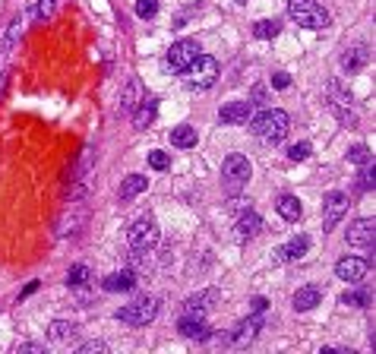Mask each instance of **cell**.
Returning a JSON list of instances; mask_svg holds the SVG:
<instances>
[{
	"label": "cell",
	"instance_id": "cell-31",
	"mask_svg": "<svg viewBox=\"0 0 376 354\" xmlns=\"http://www.w3.org/2000/svg\"><path fill=\"white\" fill-rule=\"evenodd\" d=\"M149 165L155 168V171H165V168L171 165V155L168 152H149Z\"/></svg>",
	"mask_w": 376,
	"mask_h": 354
},
{
	"label": "cell",
	"instance_id": "cell-21",
	"mask_svg": "<svg viewBox=\"0 0 376 354\" xmlns=\"http://www.w3.org/2000/svg\"><path fill=\"white\" fill-rule=\"evenodd\" d=\"M136 285V275H133V272H114V275H108L105 282H101V288H105V291H130V288Z\"/></svg>",
	"mask_w": 376,
	"mask_h": 354
},
{
	"label": "cell",
	"instance_id": "cell-23",
	"mask_svg": "<svg viewBox=\"0 0 376 354\" xmlns=\"http://www.w3.org/2000/svg\"><path fill=\"white\" fill-rule=\"evenodd\" d=\"M278 32H282V22H278V19H260V22L253 26V35H256V39H275Z\"/></svg>",
	"mask_w": 376,
	"mask_h": 354
},
{
	"label": "cell",
	"instance_id": "cell-22",
	"mask_svg": "<svg viewBox=\"0 0 376 354\" xmlns=\"http://www.w3.org/2000/svg\"><path fill=\"white\" fill-rule=\"evenodd\" d=\"M171 146H177V149H193L196 146V127H190V123L174 127L171 130Z\"/></svg>",
	"mask_w": 376,
	"mask_h": 354
},
{
	"label": "cell",
	"instance_id": "cell-33",
	"mask_svg": "<svg viewBox=\"0 0 376 354\" xmlns=\"http://www.w3.org/2000/svg\"><path fill=\"white\" fill-rule=\"evenodd\" d=\"M105 351H108L105 342H86V345H79V354H105Z\"/></svg>",
	"mask_w": 376,
	"mask_h": 354
},
{
	"label": "cell",
	"instance_id": "cell-4",
	"mask_svg": "<svg viewBox=\"0 0 376 354\" xmlns=\"http://www.w3.org/2000/svg\"><path fill=\"white\" fill-rule=\"evenodd\" d=\"M183 76H187V83L193 86V88L215 86V79H218V61H215V57H209V54H196L193 61L187 64Z\"/></svg>",
	"mask_w": 376,
	"mask_h": 354
},
{
	"label": "cell",
	"instance_id": "cell-8",
	"mask_svg": "<svg viewBox=\"0 0 376 354\" xmlns=\"http://www.w3.org/2000/svg\"><path fill=\"white\" fill-rule=\"evenodd\" d=\"M345 212H348V193H342V190H329L326 199H322V225H326V231L338 225V218H342Z\"/></svg>",
	"mask_w": 376,
	"mask_h": 354
},
{
	"label": "cell",
	"instance_id": "cell-11",
	"mask_svg": "<svg viewBox=\"0 0 376 354\" xmlns=\"http://www.w3.org/2000/svg\"><path fill=\"white\" fill-rule=\"evenodd\" d=\"M320 300H322V291H320V288L307 285V288H298V291H294L291 307L298 310V313H307V310H313L316 304H320Z\"/></svg>",
	"mask_w": 376,
	"mask_h": 354
},
{
	"label": "cell",
	"instance_id": "cell-15",
	"mask_svg": "<svg viewBox=\"0 0 376 354\" xmlns=\"http://www.w3.org/2000/svg\"><path fill=\"white\" fill-rule=\"evenodd\" d=\"M367 64H370V48H367V44H357V48L345 51V57H342V66H345L348 73L364 70Z\"/></svg>",
	"mask_w": 376,
	"mask_h": 354
},
{
	"label": "cell",
	"instance_id": "cell-28",
	"mask_svg": "<svg viewBox=\"0 0 376 354\" xmlns=\"http://www.w3.org/2000/svg\"><path fill=\"white\" fill-rule=\"evenodd\" d=\"M88 282V269L86 266H73L70 272H66V285H86Z\"/></svg>",
	"mask_w": 376,
	"mask_h": 354
},
{
	"label": "cell",
	"instance_id": "cell-17",
	"mask_svg": "<svg viewBox=\"0 0 376 354\" xmlns=\"http://www.w3.org/2000/svg\"><path fill=\"white\" fill-rule=\"evenodd\" d=\"M263 231V218L256 216V212H243V216L238 218V238H243V241H250V238H256V234Z\"/></svg>",
	"mask_w": 376,
	"mask_h": 354
},
{
	"label": "cell",
	"instance_id": "cell-1",
	"mask_svg": "<svg viewBox=\"0 0 376 354\" xmlns=\"http://www.w3.org/2000/svg\"><path fill=\"white\" fill-rule=\"evenodd\" d=\"M288 130H291V117L278 108L263 111V114H256L253 121H250V133H253L256 139H263V143H272V146L282 143L288 136Z\"/></svg>",
	"mask_w": 376,
	"mask_h": 354
},
{
	"label": "cell",
	"instance_id": "cell-20",
	"mask_svg": "<svg viewBox=\"0 0 376 354\" xmlns=\"http://www.w3.org/2000/svg\"><path fill=\"white\" fill-rule=\"evenodd\" d=\"M307 250H310V238L307 234H298V238H294L291 243H285L282 250H278V256H282V260H300V256H307Z\"/></svg>",
	"mask_w": 376,
	"mask_h": 354
},
{
	"label": "cell",
	"instance_id": "cell-34",
	"mask_svg": "<svg viewBox=\"0 0 376 354\" xmlns=\"http://www.w3.org/2000/svg\"><path fill=\"white\" fill-rule=\"evenodd\" d=\"M272 86H275V88H288V86H291V76H288V73H272Z\"/></svg>",
	"mask_w": 376,
	"mask_h": 354
},
{
	"label": "cell",
	"instance_id": "cell-32",
	"mask_svg": "<svg viewBox=\"0 0 376 354\" xmlns=\"http://www.w3.org/2000/svg\"><path fill=\"white\" fill-rule=\"evenodd\" d=\"M348 161H354V165H367V161H370V149H367V146H354L348 152Z\"/></svg>",
	"mask_w": 376,
	"mask_h": 354
},
{
	"label": "cell",
	"instance_id": "cell-2",
	"mask_svg": "<svg viewBox=\"0 0 376 354\" xmlns=\"http://www.w3.org/2000/svg\"><path fill=\"white\" fill-rule=\"evenodd\" d=\"M288 16L304 29H329V13L322 10L320 0H288Z\"/></svg>",
	"mask_w": 376,
	"mask_h": 354
},
{
	"label": "cell",
	"instance_id": "cell-29",
	"mask_svg": "<svg viewBox=\"0 0 376 354\" xmlns=\"http://www.w3.org/2000/svg\"><path fill=\"white\" fill-rule=\"evenodd\" d=\"M310 152H313V146H310V143H298V146L288 149V158H291V161H307Z\"/></svg>",
	"mask_w": 376,
	"mask_h": 354
},
{
	"label": "cell",
	"instance_id": "cell-27",
	"mask_svg": "<svg viewBox=\"0 0 376 354\" xmlns=\"http://www.w3.org/2000/svg\"><path fill=\"white\" fill-rule=\"evenodd\" d=\"M342 304L367 307V304H370V291H351V294H342Z\"/></svg>",
	"mask_w": 376,
	"mask_h": 354
},
{
	"label": "cell",
	"instance_id": "cell-14",
	"mask_svg": "<svg viewBox=\"0 0 376 354\" xmlns=\"http://www.w3.org/2000/svg\"><path fill=\"white\" fill-rule=\"evenodd\" d=\"M155 114H158V101L155 98H139V108L133 111V127L146 130L155 121Z\"/></svg>",
	"mask_w": 376,
	"mask_h": 354
},
{
	"label": "cell",
	"instance_id": "cell-37",
	"mask_svg": "<svg viewBox=\"0 0 376 354\" xmlns=\"http://www.w3.org/2000/svg\"><path fill=\"white\" fill-rule=\"evenodd\" d=\"M19 351H29V354H44L41 345H32V342H29V345H19Z\"/></svg>",
	"mask_w": 376,
	"mask_h": 354
},
{
	"label": "cell",
	"instance_id": "cell-36",
	"mask_svg": "<svg viewBox=\"0 0 376 354\" xmlns=\"http://www.w3.org/2000/svg\"><path fill=\"white\" fill-rule=\"evenodd\" d=\"M253 105H265V88L263 86L253 88Z\"/></svg>",
	"mask_w": 376,
	"mask_h": 354
},
{
	"label": "cell",
	"instance_id": "cell-10",
	"mask_svg": "<svg viewBox=\"0 0 376 354\" xmlns=\"http://www.w3.org/2000/svg\"><path fill=\"white\" fill-rule=\"evenodd\" d=\"M348 243L351 247H373V221L370 218H357L354 225L348 228Z\"/></svg>",
	"mask_w": 376,
	"mask_h": 354
},
{
	"label": "cell",
	"instance_id": "cell-24",
	"mask_svg": "<svg viewBox=\"0 0 376 354\" xmlns=\"http://www.w3.org/2000/svg\"><path fill=\"white\" fill-rule=\"evenodd\" d=\"M136 98H139V83L136 79H130L127 88H123V95H121V111H130L133 105H136Z\"/></svg>",
	"mask_w": 376,
	"mask_h": 354
},
{
	"label": "cell",
	"instance_id": "cell-6",
	"mask_svg": "<svg viewBox=\"0 0 376 354\" xmlns=\"http://www.w3.org/2000/svg\"><path fill=\"white\" fill-rule=\"evenodd\" d=\"M155 243H158V225H155V218L133 221V228H130V247L139 250V253H149Z\"/></svg>",
	"mask_w": 376,
	"mask_h": 354
},
{
	"label": "cell",
	"instance_id": "cell-38",
	"mask_svg": "<svg viewBox=\"0 0 376 354\" xmlns=\"http://www.w3.org/2000/svg\"><path fill=\"white\" fill-rule=\"evenodd\" d=\"M265 307H269V300L265 298H253V313H263Z\"/></svg>",
	"mask_w": 376,
	"mask_h": 354
},
{
	"label": "cell",
	"instance_id": "cell-30",
	"mask_svg": "<svg viewBox=\"0 0 376 354\" xmlns=\"http://www.w3.org/2000/svg\"><path fill=\"white\" fill-rule=\"evenodd\" d=\"M54 6H57V0H39V6H35V19H51L54 16Z\"/></svg>",
	"mask_w": 376,
	"mask_h": 354
},
{
	"label": "cell",
	"instance_id": "cell-26",
	"mask_svg": "<svg viewBox=\"0 0 376 354\" xmlns=\"http://www.w3.org/2000/svg\"><path fill=\"white\" fill-rule=\"evenodd\" d=\"M158 13V0H136V16L139 19H152Z\"/></svg>",
	"mask_w": 376,
	"mask_h": 354
},
{
	"label": "cell",
	"instance_id": "cell-12",
	"mask_svg": "<svg viewBox=\"0 0 376 354\" xmlns=\"http://www.w3.org/2000/svg\"><path fill=\"white\" fill-rule=\"evenodd\" d=\"M260 326H263L260 313L250 316V320H247V323H240V326H234V332H231V345H238V348L250 345V342L256 338V332H260Z\"/></svg>",
	"mask_w": 376,
	"mask_h": 354
},
{
	"label": "cell",
	"instance_id": "cell-18",
	"mask_svg": "<svg viewBox=\"0 0 376 354\" xmlns=\"http://www.w3.org/2000/svg\"><path fill=\"white\" fill-rule=\"evenodd\" d=\"M275 209H278V216H282L285 221H298V218H300V212H304V206H300V199H298V196L285 193V196H278Z\"/></svg>",
	"mask_w": 376,
	"mask_h": 354
},
{
	"label": "cell",
	"instance_id": "cell-39",
	"mask_svg": "<svg viewBox=\"0 0 376 354\" xmlns=\"http://www.w3.org/2000/svg\"><path fill=\"white\" fill-rule=\"evenodd\" d=\"M35 291H39V282H29L26 288H22V294H19V300H22V298H29V294H35Z\"/></svg>",
	"mask_w": 376,
	"mask_h": 354
},
{
	"label": "cell",
	"instance_id": "cell-13",
	"mask_svg": "<svg viewBox=\"0 0 376 354\" xmlns=\"http://www.w3.org/2000/svg\"><path fill=\"white\" fill-rule=\"evenodd\" d=\"M218 117H221V123H247L250 101H228V105L218 111Z\"/></svg>",
	"mask_w": 376,
	"mask_h": 354
},
{
	"label": "cell",
	"instance_id": "cell-3",
	"mask_svg": "<svg viewBox=\"0 0 376 354\" xmlns=\"http://www.w3.org/2000/svg\"><path fill=\"white\" fill-rule=\"evenodd\" d=\"M250 174H253V168H250L247 155H228L225 165H221V181H225V190L228 193H240L243 187H247Z\"/></svg>",
	"mask_w": 376,
	"mask_h": 354
},
{
	"label": "cell",
	"instance_id": "cell-9",
	"mask_svg": "<svg viewBox=\"0 0 376 354\" xmlns=\"http://www.w3.org/2000/svg\"><path fill=\"white\" fill-rule=\"evenodd\" d=\"M367 269H370V263L357 260V256H345V260L335 263V275L342 278V282H348V285H360V282H364Z\"/></svg>",
	"mask_w": 376,
	"mask_h": 354
},
{
	"label": "cell",
	"instance_id": "cell-7",
	"mask_svg": "<svg viewBox=\"0 0 376 354\" xmlns=\"http://www.w3.org/2000/svg\"><path fill=\"white\" fill-rule=\"evenodd\" d=\"M196 54H199V44H196L193 39H181V41H174L171 48H168L165 64L171 66L174 73H183V70H187V64L193 61Z\"/></svg>",
	"mask_w": 376,
	"mask_h": 354
},
{
	"label": "cell",
	"instance_id": "cell-5",
	"mask_svg": "<svg viewBox=\"0 0 376 354\" xmlns=\"http://www.w3.org/2000/svg\"><path fill=\"white\" fill-rule=\"evenodd\" d=\"M155 316H158V300L155 298H139V300H133V304H123L117 310V320L127 323V326H146Z\"/></svg>",
	"mask_w": 376,
	"mask_h": 354
},
{
	"label": "cell",
	"instance_id": "cell-40",
	"mask_svg": "<svg viewBox=\"0 0 376 354\" xmlns=\"http://www.w3.org/2000/svg\"><path fill=\"white\" fill-rule=\"evenodd\" d=\"M238 4H247V0H238Z\"/></svg>",
	"mask_w": 376,
	"mask_h": 354
},
{
	"label": "cell",
	"instance_id": "cell-16",
	"mask_svg": "<svg viewBox=\"0 0 376 354\" xmlns=\"http://www.w3.org/2000/svg\"><path fill=\"white\" fill-rule=\"evenodd\" d=\"M76 332H79V326H76V323L54 320V323H51V329H48V335H51V342H57V345H66V342H73V338H76Z\"/></svg>",
	"mask_w": 376,
	"mask_h": 354
},
{
	"label": "cell",
	"instance_id": "cell-25",
	"mask_svg": "<svg viewBox=\"0 0 376 354\" xmlns=\"http://www.w3.org/2000/svg\"><path fill=\"white\" fill-rule=\"evenodd\" d=\"M373 165L367 161V165H360V174H357V190L360 193H367V190H373Z\"/></svg>",
	"mask_w": 376,
	"mask_h": 354
},
{
	"label": "cell",
	"instance_id": "cell-19",
	"mask_svg": "<svg viewBox=\"0 0 376 354\" xmlns=\"http://www.w3.org/2000/svg\"><path fill=\"white\" fill-rule=\"evenodd\" d=\"M146 187H149V181H146L143 174H130V177H123V183H121V203H130V199H133V196H139Z\"/></svg>",
	"mask_w": 376,
	"mask_h": 354
},
{
	"label": "cell",
	"instance_id": "cell-35",
	"mask_svg": "<svg viewBox=\"0 0 376 354\" xmlns=\"http://www.w3.org/2000/svg\"><path fill=\"white\" fill-rule=\"evenodd\" d=\"M231 209H234V212H243V209H250V199H243V196H238V193H234V199H231Z\"/></svg>",
	"mask_w": 376,
	"mask_h": 354
}]
</instances>
